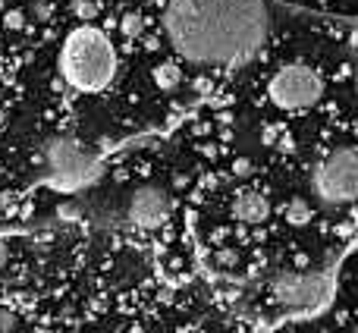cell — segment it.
<instances>
[{
  "label": "cell",
  "instance_id": "cell-1",
  "mask_svg": "<svg viewBox=\"0 0 358 333\" xmlns=\"http://www.w3.org/2000/svg\"><path fill=\"white\" fill-rule=\"evenodd\" d=\"M167 38L179 57L204 66L245 63L267 44L264 0H167Z\"/></svg>",
  "mask_w": 358,
  "mask_h": 333
},
{
  "label": "cell",
  "instance_id": "cell-2",
  "mask_svg": "<svg viewBox=\"0 0 358 333\" xmlns=\"http://www.w3.org/2000/svg\"><path fill=\"white\" fill-rule=\"evenodd\" d=\"M60 76L82 94L104 92L117 76V50L110 38L94 25H79L69 31L60 48Z\"/></svg>",
  "mask_w": 358,
  "mask_h": 333
},
{
  "label": "cell",
  "instance_id": "cell-3",
  "mask_svg": "<svg viewBox=\"0 0 358 333\" xmlns=\"http://www.w3.org/2000/svg\"><path fill=\"white\" fill-rule=\"evenodd\" d=\"M321 92L324 82L317 69H311L308 63H286L267 82V98L280 111H305V107L317 104Z\"/></svg>",
  "mask_w": 358,
  "mask_h": 333
},
{
  "label": "cell",
  "instance_id": "cell-4",
  "mask_svg": "<svg viewBox=\"0 0 358 333\" xmlns=\"http://www.w3.org/2000/svg\"><path fill=\"white\" fill-rule=\"evenodd\" d=\"M311 189L324 204H352L358 201V151H334L317 164L311 176Z\"/></svg>",
  "mask_w": 358,
  "mask_h": 333
},
{
  "label": "cell",
  "instance_id": "cell-5",
  "mask_svg": "<svg viewBox=\"0 0 358 333\" xmlns=\"http://www.w3.org/2000/svg\"><path fill=\"white\" fill-rule=\"evenodd\" d=\"M273 299L283 309H296V311H311L321 309L327 302L330 290H334V277L327 271H308V274H277L271 283Z\"/></svg>",
  "mask_w": 358,
  "mask_h": 333
},
{
  "label": "cell",
  "instance_id": "cell-6",
  "mask_svg": "<svg viewBox=\"0 0 358 333\" xmlns=\"http://www.w3.org/2000/svg\"><path fill=\"white\" fill-rule=\"evenodd\" d=\"M170 211H173V198L167 195V189L161 185H142V189L132 192L129 204H126V220L136 229H161L167 223Z\"/></svg>",
  "mask_w": 358,
  "mask_h": 333
},
{
  "label": "cell",
  "instance_id": "cell-7",
  "mask_svg": "<svg viewBox=\"0 0 358 333\" xmlns=\"http://www.w3.org/2000/svg\"><path fill=\"white\" fill-rule=\"evenodd\" d=\"M233 214L239 217L242 223H261V220H267V214H271V201H267L261 192L245 189V192H239V195H236Z\"/></svg>",
  "mask_w": 358,
  "mask_h": 333
},
{
  "label": "cell",
  "instance_id": "cell-8",
  "mask_svg": "<svg viewBox=\"0 0 358 333\" xmlns=\"http://www.w3.org/2000/svg\"><path fill=\"white\" fill-rule=\"evenodd\" d=\"M155 85L157 88H167V92H173V88L182 85V66H179L176 60H164L155 66Z\"/></svg>",
  "mask_w": 358,
  "mask_h": 333
},
{
  "label": "cell",
  "instance_id": "cell-9",
  "mask_svg": "<svg viewBox=\"0 0 358 333\" xmlns=\"http://www.w3.org/2000/svg\"><path fill=\"white\" fill-rule=\"evenodd\" d=\"M311 217H315V211H311V204L305 201V198H292V201L286 204V220H289L292 227H305V223H311Z\"/></svg>",
  "mask_w": 358,
  "mask_h": 333
},
{
  "label": "cell",
  "instance_id": "cell-10",
  "mask_svg": "<svg viewBox=\"0 0 358 333\" xmlns=\"http://www.w3.org/2000/svg\"><path fill=\"white\" fill-rule=\"evenodd\" d=\"M142 29H145L142 13H126V16L120 19V31H123L126 38H138L142 35Z\"/></svg>",
  "mask_w": 358,
  "mask_h": 333
},
{
  "label": "cell",
  "instance_id": "cell-11",
  "mask_svg": "<svg viewBox=\"0 0 358 333\" xmlns=\"http://www.w3.org/2000/svg\"><path fill=\"white\" fill-rule=\"evenodd\" d=\"M16 330V315L6 305H0V333H13Z\"/></svg>",
  "mask_w": 358,
  "mask_h": 333
},
{
  "label": "cell",
  "instance_id": "cell-12",
  "mask_svg": "<svg viewBox=\"0 0 358 333\" xmlns=\"http://www.w3.org/2000/svg\"><path fill=\"white\" fill-rule=\"evenodd\" d=\"M3 25H6V29H22V25H25V13L22 10H6L3 13Z\"/></svg>",
  "mask_w": 358,
  "mask_h": 333
},
{
  "label": "cell",
  "instance_id": "cell-13",
  "mask_svg": "<svg viewBox=\"0 0 358 333\" xmlns=\"http://www.w3.org/2000/svg\"><path fill=\"white\" fill-rule=\"evenodd\" d=\"M76 13H79V19H94V3L92 0H76Z\"/></svg>",
  "mask_w": 358,
  "mask_h": 333
},
{
  "label": "cell",
  "instance_id": "cell-14",
  "mask_svg": "<svg viewBox=\"0 0 358 333\" xmlns=\"http://www.w3.org/2000/svg\"><path fill=\"white\" fill-rule=\"evenodd\" d=\"M233 173H236V176H252V161H248V157L236 161V164H233Z\"/></svg>",
  "mask_w": 358,
  "mask_h": 333
},
{
  "label": "cell",
  "instance_id": "cell-15",
  "mask_svg": "<svg viewBox=\"0 0 358 333\" xmlns=\"http://www.w3.org/2000/svg\"><path fill=\"white\" fill-rule=\"evenodd\" d=\"M6 258H10V248H6V242H0V264H3Z\"/></svg>",
  "mask_w": 358,
  "mask_h": 333
},
{
  "label": "cell",
  "instance_id": "cell-16",
  "mask_svg": "<svg viewBox=\"0 0 358 333\" xmlns=\"http://www.w3.org/2000/svg\"><path fill=\"white\" fill-rule=\"evenodd\" d=\"M0 13H3V0H0Z\"/></svg>",
  "mask_w": 358,
  "mask_h": 333
},
{
  "label": "cell",
  "instance_id": "cell-17",
  "mask_svg": "<svg viewBox=\"0 0 358 333\" xmlns=\"http://www.w3.org/2000/svg\"><path fill=\"white\" fill-rule=\"evenodd\" d=\"M352 333H358V327H355V330H352Z\"/></svg>",
  "mask_w": 358,
  "mask_h": 333
}]
</instances>
